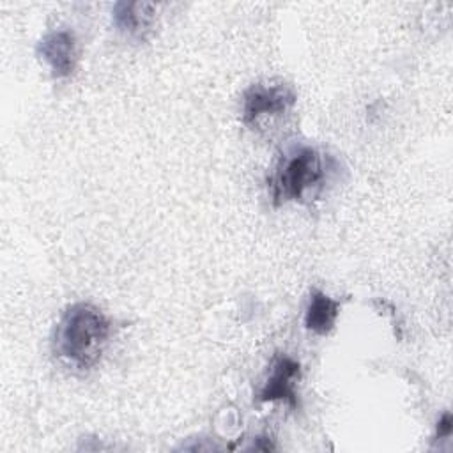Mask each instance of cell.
Segmentation results:
<instances>
[{"label":"cell","instance_id":"1","mask_svg":"<svg viewBox=\"0 0 453 453\" xmlns=\"http://www.w3.org/2000/svg\"><path fill=\"white\" fill-rule=\"evenodd\" d=\"M111 336L108 317L92 303L69 304L51 338V349L57 359L76 372L92 370L103 357Z\"/></svg>","mask_w":453,"mask_h":453},{"label":"cell","instance_id":"5","mask_svg":"<svg viewBox=\"0 0 453 453\" xmlns=\"http://www.w3.org/2000/svg\"><path fill=\"white\" fill-rule=\"evenodd\" d=\"M301 379V365L290 356H276L269 377L257 395L258 402H285L290 409L297 407V382Z\"/></svg>","mask_w":453,"mask_h":453},{"label":"cell","instance_id":"7","mask_svg":"<svg viewBox=\"0 0 453 453\" xmlns=\"http://www.w3.org/2000/svg\"><path fill=\"white\" fill-rule=\"evenodd\" d=\"M340 313V301L329 297L319 288H311L304 311V326L308 331L326 336L333 331Z\"/></svg>","mask_w":453,"mask_h":453},{"label":"cell","instance_id":"4","mask_svg":"<svg viewBox=\"0 0 453 453\" xmlns=\"http://www.w3.org/2000/svg\"><path fill=\"white\" fill-rule=\"evenodd\" d=\"M35 55L57 80L69 78L78 65V39L69 28L48 30L35 46Z\"/></svg>","mask_w":453,"mask_h":453},{"label":"cell","instance_id":"3","mask_svg":"<svg viewBox=\"0 0 453 453\" xmlns=\"http://www.w3.org/2000/svg\"><path fill=\"white\" fill-rule=\"evenodd\" d=\"M296 101L297 94L288 83L281 80L257 81L242 94L241 120L244 126H257L264 117L288 111Z\"/></svg>","mask_w":453,"mask_h":453},{"label":"cell","instance_id":"2","mask_svg":"<svg viewBox=\"0 0 453 453\" xmlns=\"http://www.w3.org/2000/svg\"><path fill=\"white\" fill-rule=\"evenodd\" d=\"M327 172V157L315 147L299 145L287 150L280 156L269 177L273 205L306 202L322 189Z\"/></svg>","mask_w":453,"mask_h":453},{"label":"cell","instance_id":"6","mask_svg":"<svg viewBox=\"0 0 453 453\" xmlns=\"http://www.w3.org/2000/svg\"><path fill=\"white\" fill-rule=\"evenodd\" d=\"M157 9L150 2H117L111 11L115 28L129 39L145 41L156 27Z\"/></svg>","mask_w":453,"mask_h":453},{"label":"cell","instance_id":"8","mask_svg":"<svg viewBox=\"0 0 453 453\" xmlns=\"http://www.w3.org/2000/svg\"><path fill=\"white\" fill-rule=\"evenodd\" d=\"M453 428V419L449 412H444L437 423V437H449Z\"/></svg>","mask_w":453,"mask_h":453}]
</instances>
